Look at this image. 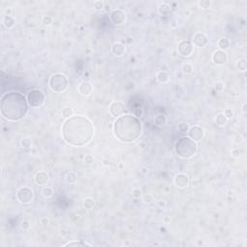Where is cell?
<instances>
[{"instance_id": "obj_34", "label": "cell", "mask_w": 247, "mask_h": 247, "mask_svg": "<svg viewBox=\"0 0 247 247\" xmlns=\"http://www.w3.org/2000/svg\"><path fill=\"white\" fill-rule=\"evenodd\" d=\"M131 195H132V197L133 198H135V199H139L140 198L141 196H142V191L139 189V188H134V189H132V191H131Z\"/></svg>"}, {"instance_id": "obj_8", "label": "cell", "mask_w": 247, "mask_h": 247, "mask_svg": "<svg viewBox=\"0 0 247 247\" xmlns=\"http://www.w3.org/2000/svg\"><path fill=\"white\" fill-rule=\"evenodd\" d=\"M187 133H188V137L195 142H200L204 138V136H205V131H204V130L201 126H193L189 127Z\"/></svg>"}, {"instance_id": "obj_29", "label": "cell", "mask_w": 247, "mask_h": 247, "mask_svg": "<svg viewBox=\"0 0 247 247\" xmlns=\"http://www.w3.org/2000/svg\"><path fill=\"white\" fill-rule=\"evenodd\" d=\"M62 115L63 117H65V118H71L73 116V110L72 108H70V107H66V108H64L62 110Z\"/></svg>"}, {"instance_id": "obj_28", "label": "cell", "mask_w": 247, "mask_h": 247, "mask_svg": "<svg viewBox=\"0 0 247 247\" xmlns=\"http://www.w3.org/2000/svg\"><path fill=\"white\" fill-rule=\"evenodd\" d=\"M42 196H44L45 198H49V197H51L53 195V190H52L51 187L46 186L44 189H42Z\"/></svg>"}, {"instance_id": "obj_11", "label": "cell", "mask_w": 247, "mask_h": 247, "mask_svg": "<svg viewBox=\"0 0 247 247\" xmlns=\"http://www.w3.org/2000/svg\"><path fill=\"white\" fill-rule=\"evenodd\" d=\"M110 19L115 25H122L125 23V21L126 19V13L123 12L122 10L117 9V10H114L111 13Z\"/></svg>"}, {"instance_id": "obj_12", "label": "cell", "mask_w": 247, "mask_h": 247, "mask_svg": "<svg viewBox=\"0 0 247 247\" xmlns=\"http://www.w3.org/2000/svg\"><path fill=\"white\" fill-rule=\"evenodd\" d=\"M228 61V55L227 53L223 50H216L212 54V62L218 66H222L224 64H226Z\"/></svg>"}, {"instance_id": "obj_26", "label": "cell", "mask_w": 247, "mask_h": 247, "mask_svg": "<svg viewBox=\"0 0 247 247\" xmlns=\"http://www.w3.org/2000/svg\"><path fill=\"white\" fill-rule=\"evenodd\" d=\"M65 247H68V246H91V244L87 243V242H83V241H71V242H68L64 245Z\"/></svg>"}, {"instance_id": "obj_13", "label": "cell", "mask_w": 247, "mask_h": 247, "mask_svg": "<svg viewBox=\"0 0 247 247\" xmlns=\"http://www.w3.org/2000/svg\"><path fill=\"white\" fill-rule=\"evenodd\" d=\"M209 44V39L206 36V34L198 32L194 36H193V45L198 47H203Z\"/></svg>"}, {"instance_id": "obj_2", "label": "cell", "mask_w": 247, "mask_h": 247, "mask_svg": "<svg viewBox=\"0 0 247 247\" xmlns=\"http://www.w3.org/2000/svg\"><path fill=\"white\" fill-rule=\"evenodd\" d=\"M28 104L22 94L18 92L6 93L1 98V115L9 121H19L27 115L29 110Z\"/></svg>"}, {"instance_id": "obj_38", "label": "cell", "mask_w": 247, "mask_h": 247, "mask_svg": "<svg viewBox=\"0 0 247 247\" xmlns=\"http://www.w3.org/2000/svg\"><path fill=\"white\" fill-rule=\"evenodd\" d=\"M42 23L45 25H50L52 23V17L49 16H45L42 17Z\"/></svg>"}, {"instance_id": "obj_6", "label": "cell", "mask_w": 247, "mask_h": 247, "mask_svg": "<svg viewBox=\"0 0 247 247\" xmlns=\"http://www.w3.org/2000/svg\"><path fill=\"white\" fill-rule=\"evenodd\" d=\"M27 101L31 107H41L45 104L46 101V96L44 92L39 89H33L28 92L27 95Z\"/></svg>"}, {"instance_id": "obj_4", "label": "cell", "mask_w": 247, "mask_h": 247, "mask_svg": "<svg viewBox=\"0 0 247 247\" xmlns=\"http://www.w3.org/2000/svg\"><path fill=\"white\" fill-rule=\"evenodd\" d=\"M197 144L188 136L180 137L175 144L176 154L181 158H190L197 153Z\"/></svg>"}, {"instance_id": "obj_43", "label": "cell", "mask_w": 247, "mask_h": 247, "mask_svg": "<svg viewBox=\"0 0 247 247\" xmlns=\"http://www.w3.org/2000/svg\"><path fill=\"white\" fill-rule=\"evenodd\" d=\"M242 112L246 113L247 112V103H243L242 104Z\"/></svg>"}, {"instance_id": "obj_22", "label": "cell", "mask_w": 247, "mask_h": 247, "mask_svg": "<svg viewBox=\"0 0 247 247\" xmlns=\"http://www.w3.org/2000/svg\"><path fill=\"white\" fill-rule=\"evenodd\" d=\"M227 122H228V119L224 116L223 113L218 114V115L216 116V118H215V124H216L218 126H224L225 125L227 124Z\"/></svg>"}, {"instance_id": "obj_15", "label": "cell", "mask_w": 247, "mask_h": 247, "mask_svg": "<svg viewBox=\"0 0 247 247\" xmlns=\"http://www.w3.org/2000/svg\"><path fill=\"white\" fill-rule=\"evenodd\" d=\"M111 51L115 56L121 57L126 53V47L124 44H122V42H114L111 47Z\"/></svg>"}, {"instance_id": "obj_40", "label": "cell", "mask_w": 247, "mask_h": 247, "mask_svg": "<svg viewBox=\"0 0 247 247\" xmlns=\"http://www.w3.org/2000/svg\"><path fill=\"white\" fill-rule=\"evenodd\" d=\"M214 89H215L216 91H219V92L223 91V89H224V84L222 82H216L215 85H214Z\"/></svg>"}, {"instance_id": "obj_5", "label": "cell", "mask_w": 247, "mask_h": 247, "mask_svg": "<svg viewBox=\"0 0 247 247\" xmlns=\"http://www.w3.org/2000/svg\"><path fill=\"white\" fill-rule=\"evenodd\" d=\"M49 88L55 93H62L65 91L69 86V80L66 76L62 73H54L49 78Z\"/></svg>"}, {"instance_id": "obj_10", "label": "cell", "mask_w": 247, "mask_h": 247, "mask_svg": "<svg viewBox=\"0 0 247 247\" xmlns=\"http://www.w3.org/2000/svg\"><path fill=\"white\" fill-rule=\"evenodd\" d=\"M179 53L182 56H189L193 52V44L189 41H180L178 45Z\"/></svg>"}, {"instance_id": "obj_21", "label": "cell", "mask_w": 247, "mask_h": 247, "mask_svg": "<svg viewBox=\"0 0 247 247\" xmlns=\"http://www.w3.org/2000/svg\"><path fill=\"white\" fill-rule=\"evenodd\" d=\"M217 46H218V47L220 48V50L225 51L226 49H228L229 47H230V41H229L227 38H222V39H220V40L218 41Z\"/></svg>"}, {"instance_id": "obj_20", "label": "cell", "mask_w": 247, "mask_h": 247, "mask_svg": "<svg viewBox=\"0 0 247 247\" xmlns=\"http://www.w3.org/2000/svg\"><path fill=\"white\" fill-rule=\"evenodd\" d=\"M3 24L5 25L6 28L10 29V28L14 27V25L16 24V20L13 17H11L10 15H7L3 18Z\"/></svg>"}, {"instance_id": "obj_23", "label": "cell", "mask_w": 247, "mask_h": 247, "mask_svg": "<svg viewBox=\"0 0 247 247\" xmlns=\"http://www.w3.org/2000/svg\"><path fill=\"white\" fill-rule=\"evenodd\" d=\"M166 121H167V119L163 114H158L155 117V124L157 126H161L165 125Z\"/></svg>"}, {"instance_id": "obj_32", "label": "cell", "mask_w": 247, "mask_h": 247, "mask_svg": "<svg viewBox=\"0 0 247 247\" xmlns=\"http://www.w3.org/2000/svg\"><path fill=\"white\" fill-rule=\"evenodd\" d=\"M210 0H201V1H199V3H198V5H199V7L200 8H202V9H208V8H210Z\"/></svg>"}, {"instance_id": "obj_44", "label": "cell", "mask_w": 247, "mask_h": 247, "mask_svg": "<svg viewBox=\"0 0 247 247\" xmlns=\"http://www.w3.org/2000/svg\"><path fill=\"white\" fill-rule=\"evenodd\" d=\"M41 222H42V224H47L49 222V220L47 218H42Z\"/></svg>"}, {"instance_id": "obj_17", "label": "cell", "mask_w": 247, "mask_h": 247, "mask_svg": "<svg viewBox=\"0 0 247 247\" xmlns=\"http://www.w3.org/2000/svg\"><path fill=\"white\" fill-rule=\"evenodd\" d=\"M78 91L83 96H89L93 92V85L88 81H83L78 86Z\"/></svg>"}, {"instance_id": "obj_41", "label": "cell", "mask_w": 247, "mask_h": 247, "mask_svg": "<svg viewBox=\"0 0 247 247\" xmlns=\"http://www.w3.org/2000/svg\"><path fill=\"white\" fill-rule=\"evenodd\" d=\"M84 161H85L86 164H91V163H93V161H94V157H93L91 155H88V156H85Z\"/></svg>"}, {"instance_id": "obj_35", "label": "cell", "mask_w": 247, "mask_h": 247, "mask_svg": "<svg viewBox=\"0 0 247 247\" xmlns=\"http://www.w3.org/2000/svg\"><path fill=\"white\" fill-rule=\"evenodd\" d=\"M143 201L146 204H151V203H153V201H154L153 194H151V193H147V194L144 195V197H143Z\"/></svg>"}, {"instance_id": "obj_36", "label": "cell", "mask_w": 247, "mask_h": 247, "mask_svg": "<svg viewBox=\"0 0 247 247\" xmlns=\"http://www.w3.org/2000/svg\"><path fill=\"white\" fill-rule=\"evenodd\" d=\"M224 116L227 118V119L229 120V119H232V118L234 117V111L231 109V108H226L224 110Z\"/></svg>"}, {"instance_id": "obj_1", "label": "cell", "mask_w": 247, "mask_h": 247, "mask_svg": "<svg viewBox=\"0 0 247 247\" xmlns=\"http://www.w3.org/2000/svg\"><path fill=\"white\" fill-rule=\"evenodd\" d=\"M62 134L64 140L68 144L81 147L91 141L94 135V127L86 117L72 116L64 123Z\"/></svg>"}, {"instance_id": "obj_37", "label": "cell", "mask_w": 247, "mask_h": 247, "mask_svg": "<svg viewBox=\"0 0 247 247\" xmlns=\"http://www.w3.org/2000/svg\"><path fill=\"white\" fill-rule=\"evenodd\" d=\"M20 228L22 230H29L30 229V223L27 220H22L20 222Z\"/></svg>"}, {"instance_id": "obj_9", "label": "cell", "mask_w": 247, "mask_h": 247, "mask_svg": "<svg viewBox=\"0 0 247 247\" xmlns=\"http://www.w3.org/2000/svg\"><path fill=\"white\" fill-rule=\"evenodd\" d=\"M126 110V106H125L124 102L119 101H113L109 107V111H110L111 115L114 117H120V116L124 115Z\"/></svg>"}, {"instance_id": "obj_42", "label": "cell", "mask_w": 247, "mask_h": 247, "mask_svg": "<svg viewBox=\"0 0 247 247\" xmlns=\"http://www.w3.org/2000/svg\"><path fill=\"white\" fill-rule=\"evenodd\" d=\"M157 205H158V206H160V207H163V208H165V207H166V202H165V201H163V200H161V201H159V202L157 203Z\"/></svg>"}, {"instance_id": "obj_19", "label": "cell", "mask_w": 247, "mask_h": 247, "mask_svg": "<svg viewBox=\"0 0 247 247\" xmlns=\"http://www.w3.org/2000/svg\"><path fill=\"white\" fill-rule=\"evenodd\" d=\"M170 77H169V74L164 72V71H160L156 73V80L159 82V83H167L169 81Z\"/></svg>"}, {"instance_id": "obj_33", "label": "cell", "mask_w": 247, "mask_h": 247, "mask_svg": "<svg viewBox=\"0 0 247 247\" xmlns=\"http://www.w3.org/2000/svg\"><path fill=\"white\" fill-rule=\"evenodd\" d=\"M178 130L182 132V133H185V132H187L188 130H189V126L187 124H185V123H181L178 126Z\"/></svg>"}, {"instance_id": "obj_25", "label": "cell", "mask_w": 247, "mask_h": 247, "mask_svg": "<svg viewBox=\"0 0 247 247\" xmlns=\"http://www.w3.org/2000/svg\"><path fill=\"white\" fill-rule=\"evenodd\" d=\"M83 207L87 210H91L95 207V200L93 198H86L83 202Z\"/></svg>"}, {"instance_id": "obj_3", "label": "cell", "mask_w": 247, "mask_h": 247, "mask_svg": "<svg viewBox=\"0 0 247 247\" xmlns=\"http://www.w3.org/2000/svg\"><path fill=\"white\" fill-rule=\"evenodd\" d=\"M113 131L119 140L131 143L139 138L142 132V124L134 115L124 114L117 118L114 123Z\"/></svg>"}, {"instance_id": "obj_18", "label": "cell", "mask_w": 247, "mask_h": 247, "mask_svg": "<svg viewBox=\"0 0 247 247\" xmlns=\"http://www.w3.org/2000/svg\"><path fill=\"white\" fill-rule=\"evenodd\" d=\"M158 13L161 16H169L172 13V8L169 4L162 3L158 7Z\"/></svg>"}, {"instance_id": "obj_24", "label": "cell", "mask_w": 247, "mask_h": 247, "mask_svg": "<svg viewBox=\"0 0 247 247\" xmlns=\"http://www.w3.org/2000/svg\"><path fill=\"white\" fill-rule=\"evenodd\" d=\"M66 181L68 184H76L77 181V175L74 172H70L66 176Z\"/></svg>"}, {"instance_id": "obj_16", "label": "cell", "mask_w": 247, "mask_h": 247, "mask_svg": "<svg viewBox=\"0 0 247 247\" xmlns=\"http://www.w3.org/2000/svg\"><path fill=\"white\" fill-rule=\"evenodd\" d=\"M175 185L180 187V188H184L186 187L189 184V179L185 174H179L175 177Z\"/></svg>"}, {"instance_id": "obj_7", "label": "cell", "mask_w": 247, "mask_h": 247, "mask_svg": "<svg viewBox=\"0 0 247 247\" xmlns=\"http://www.w3.org/2000/svg\"><path fill=\"white\" fill-rule=\"evenodd\" d=\"M17 198L21 204H29L34 199V192L27 186L21 187L17 193Z\"/></svg>"}, {"instance_id": "obj_27", "label": "cell", "mask_w": 247, "mask_h": 247, "mask_svg": "<svg viewBox=\"0 0 247 247\" xmlns=\"http://www.w3.org/2000/svg\"><path fill=\"white\" fill-rule=\"evenodd\" d=\"M238 69L240 71V72H245L247 70V62H246V59H241V60H239L238 64Z\"/></svg>"}, {"instance_id": "obj_39", "label": "cell", "mask_w": 247, "mask_h": 247, "mask_svg": "<svg viewBox=\"0 0 247 247\" xmlns=\"http://www.w3.org/2000/svg\"><path fill=\"white\" fill-rule=\"evenodd\" d=\"M103 2L102 1H95L94 2V8L96 10H101L103 8Z\"/></svg>"}, {"instance_id": "obj_30", "label": "cell", "mask_w": 247, "mask_h": 247, "mask_svg": "<svg viewBox=\"0 0 247 247\" xmlns=\"http://www.w3.org/2000/svg\"><path fill=\"white\" fill-rule=\"evenodd\" d=\"M193 71V66L191 65L190 63H185L184 65H182V72L186 74H189L191 73Z\"/></svg>"}, {"instance_id": "obj_31", "label": "cell", "mask_w": 247, "mask_h": 247, "mask_svg": "<svg viewBox=\"0 0 247 247\" xmlns=\"http://www.w3.org/2000/svg\"><path fill=\"white\" fill-rule=\"evenodd\" d=\"M20 145H21V147H22V148L29 149L32 146V142H31V140L29 138H24V139H22V140L20 141Z\"/></svg>"}, {"instance_id": "obj_14", "label": "cell", "mask_w": 247, "mask_h": 247, "mask_svg": "<svg viewBox=\"0 0 247 247\" xmlns=\"http://www.w3.org/2000/svg\"><path fill=\"white\" fill-rule=\"evenodd\" d=\"M48 180H49V177H48L47 172H45V171L38 172L35 176V178H34L35 184L38 185H47Z\"/></svg>"}]
</instances>
